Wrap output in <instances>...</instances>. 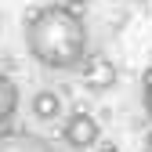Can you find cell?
I'll return each mask as SVG.
<instances>
[{
  "label": "cell",
  "instance_id": "obj_1",
  "mask_svg": "<svg viewBox=\"0 0 152 152\" xmlns=\"http://www.w3.org/2000/svg\"><path fill=\"white\" fill-rule=\"evenodd\" d=\"M22 40H26L29 58L51 72H72L91 54L87 51L91 47L87 22L80 18V11H72L65 4H51V7L33 11L26 18Z\"/></svg>",
  "mask_w": 152,
  "mask_h": 152
},
{
  "label": "cell",
  "instance_id": "obj_2",
  "mask_svg": "<svg viewBox=\"0 0 152 152\" xmlns=\"http://www.w3.org/2000/svg\"><path fill=\"white\" fill-rule=\"evenodd\" d=\"M62 141L72 152H87L102 145V123L91 116V112H69L62 123Z\"/></svg>",
  "mask_w": 152,
  "mask_h": 152
},
{
  "label": "cell",
  "instance_id": "obj_3",
  "mask_svg": "<svg viewBox=\"0 0 152 152\" xmlns=\"http://www.w3.org/2000/svg\"><path fill=\"white\" fill-rule=\"evenodd\" d=\"M80 76H83V87L94 91V94H105L116 87L120 72H116V62L105 58V54H87L83 65H80Z\"/></svg>",
  "mask_w": 152,
  "mask_h": 152
},
{
  "label": "cell",
  "instance_id": "obj_4",
  "mask_svg": "<svg viewBox=\"0 0 152 152\" xmlns=\"http://www.w3.org/2000/svg\"><path fill=\"white\" fill-rule=\"evenodd\" d=\"M0 152H62L58 141L36 130H4L0 134Z\"/></svg>",
  "mask_w": 152,
  "mask_h": 152
},
{
  "label": "cell",
  "instance_id": "obj_5",
  "mask_svg": "<svg viewBox=\"0 0 152 152\" xmlns=\"http://www.w3.org/2000/svg\"><path fill=\"white\" fill-rule=\"evenodd\" d=\"M29 112H33L40 123H54L58 116H65V102H62V94H58V91L40 87V91L29 98Z\"/></svg>",
  "mask_w": 152,
  "mask_h": 152
},
{
  "label": "cell",
  "instance_id": "obj_6",
  "mask_svg": "<svg viewBox=\"0 0 152 152\" xmlns=\"http://www.w3.org/2000/svg\"><path fill=\"white\" fill-rule=\"evenodd\" d=\"M18 105H22V91H18V83L11 80L7 72H0V127H7L15 120Z\"/></svg>",
  "mask_w": 152,
  "mask_h": 152
},
{
  "label": "cell",
  "instance_id": "obj_7",
  "mask_svg": "<svg viewBox=\"0 0 152 152\" xmlns=\"http://www.w3.org/2000/svg\"><path fill=\"white\" fill-rule=\"evenodd\" d=\"M152 87V65H145V72H141V91H148Z\"/></svg>",
  "mask_w": 152,
  "mask_h": 152
},
{
  "label": "cell",
  "instance_id": "obj_8",
  "mask_svg": "<svg viewBox=\"0 0 152 152\" xmlns=\"http://www.w3.org/2000/svg\"><path fill=\"white\" fill-rule=\"evenodd\" d=\"M141 98H145V112H148V120H152V87L141 91Z\"/></svg>",
  "mask_w": 152,
  "mask_h": 152
},
{
  "label": "cell",
  "instance_id": "obj_9",
  "mask_svg": "<svg viewBox=\"0 0 152 152\" xmlns=\"http://www.w3.org/2000/svg\"><path fill=\"white\" fill-rule=\"evenodd\" d=\"M91 0H65V7H72V11H80V7H87Z\"/></svg>",
  "mask_w": 152,
  "mask_h": 152
},
{
  "label": "cell",
  "instance_id": "obj_10",
  "mask_svg": "<svg viewBox=\"0 0 152 152\" xmlns=\"http://www.w3.org/2000/svg\"><path fill=\"white\" fill-rule=\"evenodd\" d=\"M98 152H120V145H112V141H102V145H98Z\"/></svg>",
  "mask_w": 152,
  "mask_h": 152
},
{
  "label": "cell",
  "instance_id": "obj_11",
  "mask_svg": "<svg viewBox=\"0 0 152 152\" xmlns=\"http://www.w3.org/2000/svg\"><path fill=\"white\" fill-rule=\"evenodd\" d=\"M134 4H148V0H134Z\"/></svg>",
  "mask_w": 152,
  "mask_h": 152
},
{
  "label": "cell",
  "instance_id": "obj_12",
  "mask_svg": "<svg viewBox=\"0 0 152 152\" xmlns=\"http://www.w3.org/2000/svg\"><path fill=\"white\" fill-rule=\"evenodd\" d=\"M148 145H152V134H148Z\"/></svg>",
  "mask_w": 152,
  "mask_h": 152
}]
</instances>
